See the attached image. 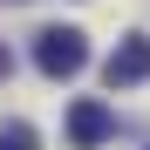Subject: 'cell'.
<instances>
[{
    "label": "cell",
    "mask_w": 150,
    "mask_h": 150,
    "mask_svg": "<svg viewBox=\"0 0 150 150\" xmlns=\"http://www.w3.org/2000/svg\"><path fill=\"white\" fill-rule=\"evenodd\" d=\"M34 68L48 82H75V75L89 68V34L82 28H41L34 34Z\"/></svg>",
    "instance_id": "obj_1"
},
{
    "label": "cell",
    "mask_w": 150,
    "mask_h": 150,
    "mask_svg": "<svg viewBox=\"0 0 150 150\" xmlns=\"http://www.w3.org/2000/svg\"><path fill=\"white\" fill-rule=\"evenodd\" d=\"M103 82H109V89L150 82V34H123V41H116V55L103 62Z\"/></svg>",
    "instance_id": "obj_2"
},
{
    "label": "cell",
    "mask_w": 150,
    "mask_h": 150,
    "mask_svg": "<svg viewBox=\"0 0 150 150\" xmlns=\"http://www.w3.org/2000/svg\"><path fill=\"white\" fill-rule=\"evenodd\" d=\"M103 137H109V109H103V103H75V109H68V143H75V150H96Z\"/></svg>",
    "instance_id": "obj_3"
},
{
    "label": "cell",
    "mask_w": 150,
    "mask_h": 150,
    "mask_svg": "<svg viewBox=\"0 0 150 150\" xmlns=\"http://www.w3.org/2000/svg\"><path fill=\"white\" fill-rule=\"evenodd\" d=\"M0 150H34V130L28 123H0Z\"/></svg>",
    "instance_id": "obj_4"
},
{
    "label": "cell",
    "mask_w": 150,
    "mask_h": 150,
    "mask_svg": "<svg viewBox=\"0 0 150 150\" xmlns=\"http://www.w3.org/2000/svg\"><path fill=\"white\" fill-rule=\"evenodd\" d=\"M7 68H14V55H7V48H0V82H7Z\"/></svg>",
    "instance_id": "obj_5"
}]
</instances>
